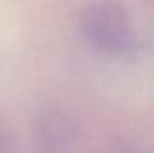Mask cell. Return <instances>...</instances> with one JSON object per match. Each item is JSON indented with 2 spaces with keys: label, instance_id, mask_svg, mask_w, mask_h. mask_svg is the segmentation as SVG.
Instances as JSON below:
<instances>
[{
  "label": "cell",
  "instance_id": "6da1fadb",
  "mask_svg": "<svg viewBox=\"0 0 154 153\" xmlns=\"http://www.w3.org/2000/svg\"><path fill=\"white\" fill-rule=\"evenodd\" d=\"M81 27L86 38L102 52L124 54L133 45L127 15L122 5L111 0L90 4L81 16Z\"/></svg>",
  "mask_w": 154,
  "mask_h": 153
},
{
  "label": "cell",
  "instance_id": "7a4b0ae2",
  "mask_svg": "<svg viewBox=\"0 0 154 153\" xmlns=\"http://www.w3.org/2000/svg\"><path fill=\"white\" fill-rule=\"evenodd\" d=\"M75 139L74 121L57 110H50L38 122V141L45 151H63Z\"/></svg>",
  "mask_w": 154,
  "mask_h": 153
},
{
  "label": "cell",
  "instance_id": "3957f363",
  "mask_svg": "<svg viewBox=\"0 0 154 153\" xmlns=\"http://www.w3.org/2000/svg\"><path fill=\"white\" fill-rule=\"evenodd\" d=\"M0 153H7V139H5L2 128H0Z\"/></svg>",
  "mask_w": 154,
  "mask_h": 153
}]
</instances>
